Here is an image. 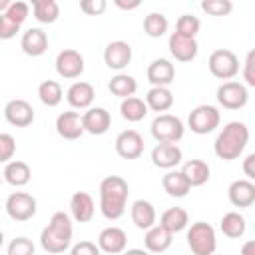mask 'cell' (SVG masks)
<instances>
[{
	"instance_id": "1",
	"label": "cell",
	"mask_w": 255,
	"mask_h": 255,
	"mask_svg": "<svg viewBox=\"0 0 255 255\" xmlns=\"http://www.w3.org/2000/svg\"><path fill=\"white\" fill-rule=\"evenodd\" d=\"M129 187L120 175H108L100 181V211L106 219L116 221L126 213Z\"/></svg>"
},
{
	"instance_id": "2",
	"label": "cell",
	"mask_w": 255,
	"mask_h": 255,
	"mask_svg": "<svg viewBox=\"0 0 255 255\" xmlns=\"http://www.w3.org/2000/svg\"><path fill=\"white\" fill-rule=\"evenodd\" d=\"M72 235L74 227L70 215L64 211H56L50 217V223L40 233V245L46 253H64L72 245Z\"/></svg>"
},
{
	"instance_id": "3",
	"label": "cell",
	"mask_w": 255,
	"mask_h": 255,
	"mask_svg": "<svg viewBox=\"0 0 255 255\" xmlns=\"http://www.w3.org/2000/svg\"><path fill=\"white\" fill-rule=\"evenodd\" d=\"M247 141H249V128L243 122H229L219 131L213 149L219 159L233 161L243 153Z\"/></svg>"
},
{
	"instance_id": "4",
	"label": "cell",
	"mask_w": 255,
	"mask_h": 255,
	"mask_svg": "<svg viewBox=\"0 0 255 255\" xmlns=\"http://www.w3.org/2000/svg\"><path fill=\"white\" fill-rule=\"evenodd\" d=\"M187 245L193 255H213L217 249L215 229L205 221H195L187 229Z\"/></svg>"
},
{
	"instance_id": "5",
	"label": "cell",
	"mask_w": 255,
	"mask_h": 255,
	"mask_svg": "<svg viewBox=\"0 0 255 255\" xmlns=\"http://www.w3.org/2000/svg\"><path fill=\"white\" fill-rule=\"evenodd\" d=\"M219 122H221L219 110L215 106H209V104H201V106L193 108L189 118H187L189 129L197 135H207V133L215 131L219 128Z\"/></svg>"
},
{
	"instance_id": "6",
	"label": "cell",
	"mask_w": 255,
	"mask_h": 255,
	"mask_svg": "<svg viewBox=\"0 0 255 255\" xmlns=\"http://www.w3.org/2000/svg\"><path fill=\"white\" fill-rule=\"evenodd\" d=\"M183 122L173 114H159L151 122V135L157 143H177L183 137Z\"/></svg>"
},
{
	"instance_id": "7",
	"label": "cell",
	"mask_w": 255,
	"mask_h": 255,
	"mask_svg": "<svg viewBox=\"0 0 255 255\" xmlns=\"http://www.w3.org/2000/svg\"><path fill=\"white\" fill-rule=\"evenodd\" d=\"M209 72L219 80H231L239 74V60L231 50H213L207 60Z\"/></svg>"
},
{
	"instance_id": "8",
	"label": "cell",
	"mask_w": 255,
	"mask_h": 255,
	"mask_svg": "<svg viewBox=\"0 0 255 255\" xmlns=\"http://www.w3.org/2000/svg\"><path fill=\"white\" fill-rule=\"evenodd\" d=\"M38 203L36 199L26 191H14L6 199V213L14 221H28L36 215Z\"/></svg>"
},
{
	"instance_id": "9",
	"label": "cell",
	"mask_w": 255,
	"mask_h": 255,
	"mask_svg": "<svg viewBox=\"0 0 255 255\" xmlns=\"http://www.w3.org/2000/svg\"><path fill=\"white\" fill-rule=\"evenodd\" d=\"M249 100L247 88L241 82H223L217 88V102L227 110H241Z\"/></svg>"
},
{
	"instance_id": "10",
	"label": "cell",
	"mask_w": 255,
	"mask_h": 255,
	"mask_svg": "<svg viewBox=\"0 0 255 255\" xmlns=\"http://www.w3.org/2000/svg\"><path fill=\"white\" fill-rule=\"evenodd\" d=\"M56 72L58 76L66 78V80H74L80 78L84 72V58L78 50L66 48L56 56Z\"/></svg>"
},
{
	"instance_id": "11",
	"label": "cell",
	"mask_w": 255,
	"mask_h": 255,
	"mask_svg": "<svg viewBox=\"0 0 255 255\" xmlns=\"http://www.w3.org/2000/svg\"><path fill=\"white\" fill-rule=\"evenodd\" d=\"M4 118L14 128H28L34 122V108L26 100H10L4 106Z\"/></svg>"
},
{
	"instance_id": "12",
	"label": "cell",
	"mask_w": 255,
	"mask_h": 255,
	"mask_svg": "<svg viewBox=\"0 0 255 255\" xmlns=\"http://www.w3.org/2000/svg\"><path fill=\"white\" fill-rule=\"evenodd\" d=\"M116 151L124 159H137L143 153V137L135 129H126L116 137Z\"/></svg>"
},
{
	"instance_id": "13",
	"label": "cell",
	"mask_w": 255,
	"mask_h": 255,
	"mask_svg": "<svg viewBox=\"0 0 255 255\" xmlns=\"http://www.w3.org/2000/svg\"><path fill=\"white\" fill-rule=\"evenodd\" d=\"M104 62L112 70H124L131 62V46L124 40H114L104 50Z\"/></svg>"
},
{
	"instance_id": "14",
	"label": "cell",
	"mask_w": 255,
	"mask_h": 255,
	"mask_svg": "<svg viewBox=\"0 0 255 255\" xmlns=\"http://www.w3.org/2000/svg\"><path fill=\"white\" fill-rule=\"evenodd\" d=\"M126 245H128V237H126V231L120 229V227H114V225L106 227L98 235V247L104 253H110V255L124 253Z\"/></svg>"
},
{
	"instance_id": "15",
	"label": "cell",
	"mask_w": 255,
	"mask_h": 255,
	"mask_svg": "<svg viewBox=\"0 0 255 255\" xmlns=\"http://www.w3.org/2000/svg\"><path fill=\"white\" fill-rule=\"evenodd\" d=\"M82 126H84V131L92 135H102L110 129L112 116L106 108H88V112L82 116Z\"/></svg>"
},
{
	"instance_id": "16",
	"label": "cell",
	"mask_w": 255,
	"mask_h": 255,
	"mask_svg": "<svg viewBox=\"0 0 255 255\" xmlns=\"http://www.w3.org/2000/svg\"><path fill=\"white\" fill-rule=\"evenodd\" d=\"M181 149L177 147V143H157L151 149V163L159 169H171L177 163H181Z\"/></svg>"
},
{
	"instance_id": "17",
	"label": "cell",
	"mask_w": 255,
	"mask_h": 255,
	"mask_svg": "<svg viewBox=\"0 0 255 255\" xmlns=\"http://www.w3.org/2000/svg\"><path fill=\"white\" fill-rule=\"evenodd\" d=\"M173 78H175V68L165 58H157L147 66V80L153 88H157V86L167 88L173 82Z\"/></svg>"
},
{
	"instance_id": "18",
	"label": "cell",
	"mask_w": 255,
	"mask_h": 255,
	"mask_svg": "<svg viewBox=\"0 0 255 255\" xmlns=\"http://www.w3.org/2000/svg\"><path fill=\"white\" fill-rule=\"evenodd\" d=\"M56 131L64 139H78L84 133L82 116L78 112H62L56 118Z\"/></svg>"
},
{
	"instance_id": "19",
	"label": "cell",
	"mask_w": 255,
	"mask_h": 255,
	"mask_svg": "<svg viewBox=\"0 0 255 255\" xmlns=\"http://www.w3.org/2000/svg\"><path fill=\"white\" fill-rule=\"evenodd\" d=\"M227 195L235 207H251L255 203V183L249 179H235L229 185Z\"/></svg>"
},
{
	"instance_id": "20",
	"label": "cell",
	"mask_w": 255,
	"mask_h": 255,
	"mask_svg": "<svg viewBox=\"0 0 255 255\" xmlns=\"http://www.w3.org/2000/svg\"><path fill=\"white\" fill-rule=\"evenodd\" d=\"M94 98H96V90H94V86L88 84V82H74V84L68 88V92H66L68 104H70L72 108H76V110H86V108H90L92 102H94Z\"/></svg>"
},
{
	"instance_id": "21",
	"label": "cell",
	"mask_w": 255,
	"mask_h": 255,
	"mask_svg": "<svg viewBox=\"0 0 255 255\" xmlns=\"http://www.w3.org/2000/svg\"><path fill=\"white\" fill-rule=\"evenodd\" d=\"M94 211H96V205H94V199H92L90 193H86V191H76V193L70 197V213H72V217H74L78 223H88V221H92Z\"/></svg>"
},
{
	"instance_id": "22",
	"label": "cell",
	"mask_w": 255,
	"mask_h": 255,
	"mask_svg": "<svg viewBox=\"0 0 255 255\" xmlns=\"http://www.w3.org/2000/svg\"><path fill=\"white\" fill-rule=\"evenodd\" d=\"M20 48L24 54L36 58V56H42L46 50H48V36L42 28H30L22 34V40H20Z\"/></svg>"
},
{
	"instance_id": "23",
	"label": "cell",
	"mask_w": 255,
	"mask_h": 255,
	"mask_svg": "<svg viewBox=\"0 0 255 255\" xmlns=\"http://www.w3.org/2000/svg\"><path fill=\"white\" fill-rule=\"evenodd\" d=\"M167 46H169L171 56L175 60H179V62H191L197 56V50H199L195 38H185V36H179L175 32L169 36V44Z\"/></svg>"
},
{
	"instance_id": "24",
	"label": "cell",
	"mask_w": 255,
	"mask_h": 255,
	"mask_svg": "<svg viewBox=\"0 0 255 255\" xmlns=\"http://www.w3.org/2000/svg\"><path fill=\"white\" fill-rule=\"evenodd\" d=\"M171 241H173V235L157 223L153 227H149L143 235V245H145L147 253H163L171 247Z\"/></svg>"
},
{
	"instance_id": "25",
	"label": "cell",
	"mask_w": 255,
	"mask_h": 255,
	"mask_svg": "<svg viewBox=\"0 0 255 255\" xmlns=\"http://www.w3.org/2000/svg\"><path fill=\"white\" fill-rule=\"evenodd\" d=\"M129 215H131L133 225H135L137 229H141V231H147V229L153 227L155 221H157V215H155L153 205H151L149 201H145V199L133 201V203H131V209H129Z\"/></svg>"
},
{
	"instance_id": "26",
	"label": "cell",
	"mask_w": 255,
	"mask_h": 255,
	"mask_svg": "<svg viewBox=\"0 0 255 255\" xmlns=\"http://www.w3.org/2000/svg\"><path fill=\"white\" fill-rule=\"evenodd\" d=\"M181 173L185 175V179H187V183L191 187H199V185L207 183L209 177H211V169H209V165L203 159H189V161H185L183 167H181Z\"/></svg>"
},
{
	"instance_id": "27",
	"label": "cell",
	"mask_w": 255,
	"mask_h": 255,
	"mask_svg": "<svg viewBox=\"0 0 255 255\" xmlns=\"http://www.w3.org/2000/svg\"><path fill=\"white\" fill-rule=\"evenodd\" d=\"M2 177H4L10 185H14V187H22V185H26V183L30 181L32 171H30V165H28L26 161L12 159V161L6 163Z\"/></svg>"
},
{
	"instance_id": "28",
	"label": "cell",
	"mask_w": 255,
	"mask_h": 255,
	"mask_svg": "<svg viewBox=\"0 0 255 255\" xmlns=\"http://www.w3.org/2000/svg\"><path fill=\"white\" fill-rule=\"evenodd\" d=\"M187 223H189V215H187V211L183 207H169L159 217V225L163 229H167L171 235L183 231L187 227Z\"/></svg>"
},
{
	"instance_id": "29",
	"label": "cell",
	"mask_w": 255,
	"mask_h": 255,
	"mask_svg": "<svg viewBox=\"0 0 255 255\" xmlns=\"http://www.w3.org/2000/svg\"><path fill=\"white\" fill-rule=\"evenodd\" d=\"M161 185L169 197H185L191 189V185L187 183V179L181 171H167L161 179Z\"/></svg>"
},
{
	"instance_id": "30",
	"label": "cell",
	"mask_w": 255,
	"mask_h": 255,
	"mask_svg": "<svg viewBox=\"0 0 255 255\" xmlns=\"http://www.w3.org/2000/svg\"><path fill=\"white\" fill-rule=\"evenodd\" d=\"M145 106L147 110H153V112H167L171 106H173V94L169 88H151L147 94H145Z\"/></svg>"
},
{
	"instance_id": "31",
	"label": "cell",
	"mask_w": 255,
	"mask_h": 255,
	"mask_svg": "<svg viewBox=\"0 0 255 255\" xmlns=\"http://www.w3.org/2000/svg\"><path fill=\"white\" fill-rule=\"evenodd\" d=\"M219 227H221V231H223L225 237H229V239H239V237L245 235L247 221H245V217H243L241 213L229 211V213H225V215L221 217Z\"/></svg>"
},
{
	"instance_id": "32",
	"label": "cell",
	"mask_w": 255,
	"mask_h": 255,
	"mask_svg": "<svg viewBox=\"0 0 255 255\" xmlns=\"http://www.w3.org/2000/svg\"><path fill=\"white\" fill-rule=\"evenodd\" d=\"M108 88H110V92H112L114 96L126 100V98H131V96L135 94L137 82H135V78L129 76V74H116V76L110 80Z\"/></svg>"
},
{
	"instance_id": "33",
	"label": "cell",
	"mask_w": 255,
	"mask_h": 255,
	"mask_svg": "<svg viewBox=\"0 0 255 255\" xmlns=\"http://www.w3.org/2000/svg\"><path fill=\"white\" fill-rule=\"evenodd\" d=\"M120 114H122V118L128 120V122H141V120L147 116V106H145V102H143L141 98L131 96V98L122 100V104H120Z\"/></svg>"
},
{
	"instance_id": "34",
	"label": "cell",
	"mask_w": 255,
	"mask_h": 255,
	"mask_svg": "<svg viewBox=\"0 0 255 255\" xmlns=\"http://www.w3.org/2000/svg\"><path fill=\"white\" fill-rule=\"evenodd\" d=\"M34 18L42 24H52L60 16V6L56 0H32Z\"/></svg>"
},
{
	"instance_id": "35",
	"label": "cell",
	"mask_w": 255,
	"mask_h": 255,
	"mask_svg": "<svg viewBox=\"0 0 255 255\" xmlns=\"http://www.w3.org/2000/svg\"><path fill=\"white\" fill-rule=\"evenodd\" d=\"M38 98L44 106L48 108H56L62 98H64V92H62V86L56 82V80H44L40 86H38Z\"/></svg>"
},
{
	"instance_id": "36",
	"label": "cell",
	"mask_w": 255,
	"mask_h": 255,
	"mask_svg": "<svg viewBox=\"0 0 255 255\" xmlns=\"http://www.w3.org/2000/svg\"><path fill=\"white\" fill-rule=\"evenodd\" d=\"M167 26H169V22H167L165 14H161V12H149L143 18V32L149 38H161L167 32Z\"/></svg>"
},
{
	"instance_id": "37",
	"label": "cell",
	"mask_w": 255,
	"mask_h": 255,
	"mask_svg": "<svg viewBox=\"0 0 255 255\" xmlns=\"http://www.w3.org/2000/svg\"><path fill=\"white\" fill-rule=\"evenodd\" d=\"M201 28V22L197 16L193 14H183L177 18V24H175V34L179 36H185V38H195V34L199 32Z\"/></svg>"
},
{
	"instance_id": "38",
	"label": "cell",
	"mask_w": 255,
	"mask_h": 255,
	"mask_svg": "<svg viewBox=\"0 0 255 255\" xmlns=\"http://www.w3.org/2000/svg\"><path fill=\"white\" fill-rule=\"evenodd\" d=\"M4 14H6L14 24L22 26L24 20L28 18V14H30V4H28V2H22V0H14V2H10L8 10H6Z\"/></svg>"
},
{
	"instance_id": "39",
	"label": "cell",
	"mask_w": 255,
	"mask_h": 255,
	"mask_svg": "<svg viewBox=\"0 0 255 255\" xmlns=\"http://www.w3.org/2000/svg\"><path fill=\"white\" fill-rule=\"evenodd\" d=\"M201 10L207 12L209 16H227L233 10L231 0H203Z\"/></svg>"
},
{
	"instance_id": "40",
	"label": "cell",
	"mask_w": 255,
	"mask_h": 255,
	"mask_svg": "<svg viewBox=\"0 0 255 255\" xmlns=\"http://www.w3.org/2000/svg\"><path fill=\"white\" fill-rule=\"evenodd\" d=\"M36 247L28 237H16L8 243V255H34Z\"/></svg>"
},
{
	"instance_id": "41",
	"label": "cell",
	"mask_w": 255,
	"mask_h": 255,
	"mask_svg": "<svg viewBox=\"0 0 255 255\" xmlns=\"http://www.w3.org/2000/svg\"><path fill=\"white\" fill-rule=\"evenodd\" d=\"M16 151V141L10 133H0V163H8Z\"/></svg>"
},
{
	"instance_id": "42",
	"label": "cell",
	"mask_w": 255,
	"mask_h": 255,
	"mask_svg": "<svg viewBox=\"0 0 255 255\" xmlns=\"http://www.w3.org/2000/svg\"><path fill=\"white\" fill-rule=\"evenodd\" d=\"M106 8H108L106 0H82L80 2V10L88 16H100L106 12Z\"/></svg>"
},
{
	"instance_id": "43",
	"label": "cell",
	"mask_w": 255,
	"mask_h": 255,
	"mask_svg": "<svg viewBox=\"0 0 255 255\" xmlns=\"http://www.w3.org/2000/svg\"><path fill=\"white\" fill-rule=\"evenodd\" d=\"M20 32V26L14 24L6 14H0V40H10Z\"/></svg>"
},
{
	"instance_id": "44",
	"label": "cell",
	"mask_w": 255,
	"mask_h": 255,
	"mask_svg": "<svg viewBox=\"0 0 255 255\" xmlns=\"http://www.w3.org/2000/svg\"><path fill=\"white\" fill-rule=\"evenodd\" d=\"M243 80L247 86H255V50H249L243 64Z\"/></svg>"
},
{
	"instance_id": "45",
	"label": "cell",
	"mask_w": 255,
	"mask_h": 255,
	"mask_svg": "<svg viewBox=\"0 0 255 255\" xmlns=\"http://www.w3.org/2000/svg\"><path fill=\"white\" fill-rule=\"evenodd\" d=\"M100 253H102L100 247L92 241H80L70 249V255H100Z\"/></svg>"
},
{
	"instance_id": "46",
	"label": "cell",
	"mask_w": 255,
	"mask_h": 255,
	"mask_svg": "<svg viewBox=\"0 0 255 255\" xmlns=\"http://www.w3.org/2000/svg\"><path fill=\"white\" fill-rule=\"evenodd\" d=\"M243 171H245V175H247L249 181L255 179V153H249V155L245 157V161H243Z\"/></svg>"
},
{
	"instance_id": "47",
	"label": "cell",
	"mask_w": 255,
	"mask_h": 255,
	"mask_svg": "<svg viewBox=\"0 0 255 255\" xmlns=\"http://www.w3.org/2000/svg\"><path fill=\"white\" fill-rule=\"evenodd\" d=\"M114 4L122 10H135L139 6V0H133V2H124V0H114Z\"/></svg>"
},
{
	"instance_id": "48",
	"label": "cell",
	"mask_w": 255,
	"mask_h": 255,
	"mask_svg": "<svg viewBox=\"0 0 255 255\" xmlns=\"http://www.w3.org/2000/svg\"><path fill=\"white\" fill-rule=\"evenodd\" d=\"M241 255H255V241H245L241 247Z\"/></svg>"
},
{
	"instance_id": "49",
	"label": "cell",
	"mask_w": 255,
	"mask_h": 255,
	"mask_svg": "<svg viewBox=\"0 0 255 255\" xmlns=\"http://www.w3.org/2000/svg\"><path fill=\"white\" fill-rule=\"evenodd\" d=\"M122 255H149V253H147L145 249H137V247H135V249H128V251H124Z\"/></svg>"
},
{
	"instance_id": "50",
	"label": "cell",
	"mask_w": 255,
	"mask_h": 255,
	"mask_svg": "<svg viewBox=\"0 0 255 255\" xmlns=\"http://www.w3.org/2000/svg\"><path fill=\"white\" fill-rule=\"evenodd\" d=\"M8 6H10V0H0V14H4L8 10Z\"/></svg>"
},
{
	"instance_id": "51",
	"label": "cell",
	"mask_w": 255,
	"mask_h": 255,
	"mask_svg": "<svg viewBox=\"0 0 255 255\" xmlns=\"http://www.w3.org/2000/svg\"><path fill=\"white\" fill-rule=\"evenodd\" d=\"M2 243H4V233L0 231V247H2Z\"/></svg>"
},
{
	"instance_id": "52",
	"label": "cell",
	"mask_w": 255,
	"mask_h": 255,
	"mask_svg": "<svg viewBox=\"0 0 255 255\" xmlns=\"http://www.w3.org/2000/svg\"><path fill=\"white\" fill-rule=\"evenodd\" d=\"M0 185H2V175H0Z\"/></svg>"
}]
</instances>
